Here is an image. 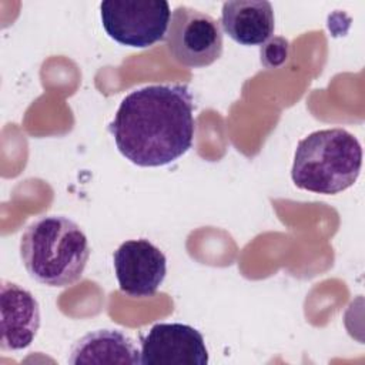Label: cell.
<instances>
[{"mask_svg":"<svg viewBox=\"0 0 365 365\" xmlns=\"http://www.w3.org/2000/svg\"><path fill=\"white\" fill-rule=\"evenodd\" d=\"M192 110L185 84H151L123 98L108 128L118 151L133 164L161 167L191 148Z\"/></svg>","mask_w":365,"mask_h":365,"instance_id":"1","label":"cell"},{"mask_svg":"<svg viewBox=\"0 0 365 365\" xmlns=\"http://www.w3.org/2000/svg\"><path fill=\"white\" fill-rule=\"evenodd\" d=\"M20 257L27 274L48 287L77 282L90 258L84 231L64 215H44L33 221L20 238Z\"/></svg>","mask_w":365,"mask_h":365,"instance_id":"2","label":"cell"},{"mask_svg":"<svg viewBox=\"0 0 365 365\" xmlns=\"http://www.w3.org/2000/svg\"><path fill=\"white\" fill-rule=\"evenodd\" d=\"M361 167L362 148L358 138L342 128H327L298 143L291 178L298 188L331 195L349 188Z\"/></svg>","mask_w":365,"mask_h":365,"instance_id":"3","label":"cell"},{"mask_svg":"<svg viewBox=\"0 0 365 365\" xmlns=\"http://www.w3.org/2000/svg\"><path fill=\"white\" fill-rule=\"evenodd\" d=\"M100 16L113 40L145 48L165 37L171 11L164 0H107L100 4Z\"/></svg>","mask_w":365,"mask_h":365,"instance_id":"4","label":"cell"},{"mask_svg":"<svg viewBox=\"0 0 365 365\" xmlns=\"http://www.w3.org/2000/svg\"><path fill=\"white\" fill-rule=\"evenodd\" d=\"M167 47L187 67H207L222 54V33L210 14L188 6L177 7L165 34Z\"/></svg>","mask_w":365,"mask_h":365,"instance_id":"5","label":"cell"},{"mask_svg":"<svg viewBox=\"0 0 365 365\" xmlns=\"http://www.w3.org/2000/svg\"><path fill=\"white\" fill-rule=\"evenodd\" d=\"M121 292L144 298L157 292L167 274L165 255L148 240L124 241L113 255Z\"/></svg>","mask_w":365,"mask_h":365,"instance_id":"6","label":"cell"},{"mask_svg":"<svg viewBox=\"0 0 365 365\" xmlns=\"http://www.w3.org/2000/svg\"><path fill=\"white\" fill-rule=\"evenodd\" d=\"M143 365H207L202 334L191 325L160 322L141 339Z\"/></svg>","mask_w":365,"mask_h":365,"instance_id":"7","label":"cell"},{"mask_svg":"<svg viewBox=\"0 0 365 365\" xmlns=\"http://www.w3.org/2000/svg\"><path fill=\"white\" fill-rule=\"evenodd\" d=\"M0 312L1 349L20 351L27 348L40 328V307L33 294L14 282L1 281Z\"/></svg>","mask_w":365,"mask_h":365,"instance_id":"8","label":"cell"},{"mask_svg":"<svg viewBox=\"0 0 365 365\" xmlns=\"http://www.w3.org/2000/svg\"><path fill=\"white\" fill-rule=\"evenodd\" d=\"M221 24L235 43L262 46L274 34V10L265 0L225 1L221 10Z\"/></svg>","mask_w":365,"mask_h":365,"instance_id":"9","label":"cell"},{"mask_svg":"<svg viewBox=\"0 0 365 365\" xmlns=\"http://www.w3.org/2000/svg\"><path fill=\"white\" fill-rule=\"evenodd\" d=\"M68 362L83 364H141L134 341L118 329H97L86 334L71 348Z\"/></svg>","mask_w":365,"mask_h":365,"instance_id":"10","label":"cell"},{"mask_svg":"<svg viewBox=\"0 0 365 365\" xmlns=\"http://www.w3.org/2000/svg\"><path fill=\"white\" fill-rule=\"evenodd\" d=\"M261 63L267 68H277L288 58V41L284 37H271L259 50Z\"/></svg>","mask_w":365,"mask_h":365,"instance_id":"11","label":"cell"}]
</instances>
